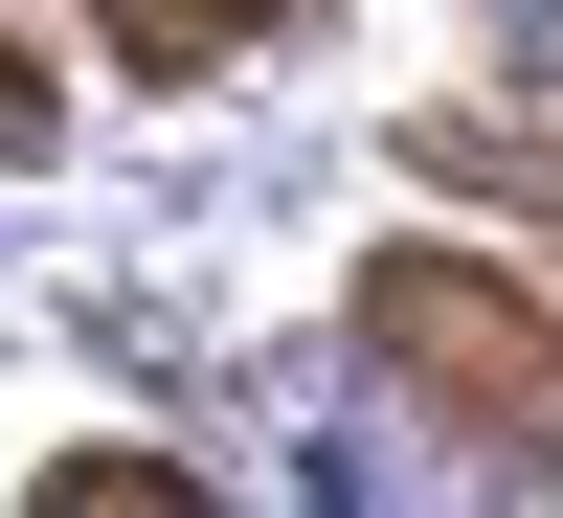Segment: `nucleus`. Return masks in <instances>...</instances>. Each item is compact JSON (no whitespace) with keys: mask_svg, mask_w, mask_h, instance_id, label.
<instances>
[{"mask_svg":"<svg viewBox=\"0 0 563 518\" xmlns=\"http://www.w3.org/2000/svg\"><path fill=\"white\" fill-rule=\"evenodd\" d=\"M361 339H384V384H406V406H451V429H496V451L563 406L541 294H496V271H451V249H384V271H361Z\"/></svg>","mask_w":563,"mask_h":518,"instance_id":"f257e3e1","label":"nucleus"},{"mask_svg":"<svg viewBox=\"0 0 563 518\" xmlns=\"http://www.w3.org/2000/svg\"><path fill=\"white\" fill-rule=\"evenodd\" d=\"M90 23H113V68H158V90H180V68H249L294 0H90Z\"/></svg>","mask_w":563,"mask_h":518,"instance_id":"f03ea898","label":"nucleus"},{"mask_svg":"<svg viewBox=\"0 0 563 518\" xmlns=\"http://www.w3.org/2000/svg\"><path fill=\"white\" fill-rule=\"evenodd\" d=\"M45 496H68V518H203V496L158 474V451H68V474H45Z\"/></svg>","mask_w":563,"mask_h":518,"instance_id":"7ed1b4c3","label":"nucleus"}]
</instances>
